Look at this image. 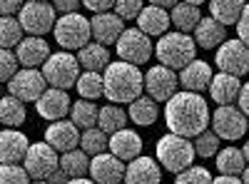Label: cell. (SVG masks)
Instances as JSON below:
<instances>
[{"label":"cell","mask_w":249,"mask_h":184,"mask_svg":"<svg viewBox=\"0 0 249 184\" xmlns=\"http://www.w3.org/2000/svg\"><path fill=\"white\" fill-rule=\"evenodd\" d=\"M210 107L202 95L195 92H177L172 100H167L164 105V122L170 127V134L177 137H199L207 127H210Z\"/></svg>","instance_id":"1"},{"label":"cell","mask_w":249,"mask_h":184,"mask_svg":"<svg viewBox=\"0 0 249 184\" xmlns=\"http://www.w3.org/2000/svg\"><path fill=\"white\" fill-rule=\"evenodd\" d=\"M102 80H105V97L110 100V105H132L137 97H142L144 75L135 65H127L122 60L110 63Z\"/></svg>","instance_id":"2"},{"label":"cell","mask_w":249,"mask_h":184,"mask_svg":"<svg viewBox=\"0 0 249 184\" xmlns=\"http://www.w3.org/2000/svg\"><path fill=\"white\" fill-rule=\"evenodd\" d=\"M155 57L160 60V65L170 70H184L192 60H197V45L184 33H167L157 40Z\"/></svg>","instance_id":"3"},{"label":"cell","mask_w":249,"mask_h":184,"mask_svg":"<svg viewBox=\"0 0 249 184\" xmlns=\"http://www.w3.org/2000/svg\"><path fill=\"white\" fill-rule=\"evenodd\" d=\"M155 157H157V165H162L167 172H184L195 165V145L184 137L177 134H162L155 145Z\"/></svg>","instance_id":"4"},{"label":"cell","mask_w":249,"mask_h":184,"mask_svg":"<svg viewBox=\"0 0 249 184\" xmlns=\"http://www.w3.org/2000/svg\"><path fill=\"white\" fill-rule=\"evenodd\" d=\"M55 43L62 48V50H82L90 37H92V30H90V20L80 13H72V15H57V23H55Z\"/></svg>","instance_id":"5"},{"label":"cell","mask_w":249,"mask_h":184,"mask_svg":"<svg viewBox=\"0 0 249 184\" xmlns=\"http://www.w3.org/2000/svg\"><path fill=\"white\" fill-rule=\"evenodd\" d=\"M43 77L45 83L55 90H70L72 85H77V77H80V63L77 57L70 52H55L45 60L43 65Z\"/></svg>","instance_id":"6"},{"label":"cell","mask_w":249,"mask_h":184,"mask_svg":"<svg viewBox=\"0 0 249 184\" xmlns=\"http://www.w3.org/2000/svg\"><path fill=\"white\" fill-rule=\"evenodd\" d=\"M18 23L23 28V33H28L30 37H43L45 33L55 30L57 13H55L53 3L30 0V3H23V10L18 13Z\"/></svg>","instance_id":"7"},{"label":"cell","mask_w":249,"mask_h":184,"mask_svg":"<svg viewBox=\"0 0 249 184\" xmlns=\"http://www.w3.org/2000/svg\"><path fill=\"white\" fill-rule=\"evenodd\" d=\"M115 48H117V57L122 60V63L135 65V67L144 65L152 57V52H155L152 40L142 30H137V28H124V33L120 35Z\"/></svg>","instance_id":"8"},{"label":"cell","mask_w":249,"mask_h":184,"mask_svg":"<svg viewBox=\"0 0 249 184\" xmlns=\"http://www.w3.org/2000/svg\"><path fill=\"white\" fill-rule=\"evenodd\" d=\"M23 167L30 174V179L45 182L60 169V154L48 145V142H35V145H30V150L25 154Z\"/></svg>","instance_id":"9"},{"label":"cell","mask_w":249,"mask_h":184,"mask_svg":"<svg viewBox=\"0 0 249 184\" xmlns=\"http://www.w3.org/2000/svg\"><path fill=\"white\" fill-rule=\"evenodd\" d=\"M212 132L219 137V139H227V142H234V139H242L249 130V119L239 112V107L234 105H224V107H217L214 115H212Z\"/></svg>","instance_id":"10"},{"label":"cell","mask_w":249,"mask_h":184,"mask_svg":"<svg viewBox=\"0 0 249 184\" xmlns=\"http://www.w3.org/2000/svg\"><path fill=\"white\" fill-rule=\"evenodd\" d=\"M214 63L224 75H232V77H244L249 72V48L239 40H224V43L217 48L214 55Z\"/></svg>","instance_id":"11"},{"label":"cell","mask_w":249,"mask_h":184,"mask_svg":"<svg viewBox=\"0 0 249 184\" xmlns=\"http://www.w3.org/2000/svg\"><path fill=\"white\" fill-rule=\"evenodd\" d=\"M177 87H179V80H177V72L164 67V65H155L147 70L144 75V92L147 97H152L155 102H167L177 95Z\"/></svg>","instance_id":"12"},{"label":"cell","mask_w":249,"mask_h":184,"mask_svg":"<svg viewBox=\"0 0 249 184\" xmlns=\"http://www.w3.org/2000/svg\"><path fill=\"white\" fill-rule=\"evenodd\" d=\"M45 85L48 83L43 77V70H18L15 77L8 83V92L25 105V102H37L43 97V92L48 90Z\"/></svg>","instance_id":"13"},{"label":"cell","mask_w":249,"mask_h":184,"mask_svg":"<svg viewBox=\"0 0 249 184\" xmlns=\"http://www.w3.org/2000/svg\"><path fill=\"white\" fill-rule=\"evenodd\" d=\"M90 177L95 184H122L124 162H120L112 152H102L90 159Z\"/></svg>","instance_id":"14"},{"label":"cell","mask_w":249,"mask_h":184,"mask_svg":"<svg viewBox=\"0 0 249 184\" xmlns=\"http://www.w3.org/2000/svg\"><path fill=\"white\" fill-rule=\"evenodd\" d=\"M70 107H72V102H70V95L65 90H55V87H48L43 92V97H40L35 102V110L37 115L48 119V122H60V119H65L70 115Z\"/></svg>","instance_id":"15"},{"label":"cell","mask_w":249,"mask_h":184,"mask_svg":"<svg viewBox=\"0 0 249 184\" xmlns=\"http://www.w3.org/2000/svg\"><path fill=\"white\" fill-rule=\"evenodd\" d=\"M80 130L72 125L70 119H60V122H50V127L45 130V142L55 150V152H72L80 147Z\"/></svg>","instance_id":"16"},{"label":"cell","mask_w":249,"mask_h":184,"mask_svg":"<svg viewBox=\"0 0 249 184\" xmlns=\"http://www.w3.org/2000/svg\"><path fill=\"white\" fill-rule=\"evenodd\" d=\"M212 67L204 63V60H192L190 65H187L184 70H179L177 80L184 92H195V95H202L204 90H210L212 85Z\"/></svg>","instance_id":"17"},{"label":"cell","mask_w":249,"mask_h":184,"mask_svg":"<svg viewBox=\"0 0 249 184\" xmlns=\"http://www.w3.org/2000/svg\"><path fill=\"white\" fill-rule=\"evenodd\" d=\"M15 57L23 70H37L50 57V45L43 37H23V43L15 48Z\"/></svg>","instance_id":"18"},{"label":"cell","mask_w":249,"mask_h":184,"mask_svg":"<svg viewBox=\"0 0 249 184\" xmlns=\"http://www.w3.org/2000/svg\"><path fill=\"white\" fill-rule=\"evenodd\" d=\"M30 150V142L18 130H3L0 132V165H20L25 162V154Z\"/></svg>","instance_id":"19"},{"label":"cell","mask_w":249,"mask_h":184,"mask_svg":"<svg viewBox=\"0 0 249 184\" xmlns=\"http://www.w3.org/2000/svg\"><path fill=\"white\" fill-rule=\"evenodd\" d=\"M90 30H92L95 43L107 48V45H115L120 35L124 33V20H120L115 13H102L90 20Z\"/></svg>","instance_id":"20"},{"label":"cell","mask_w":249,"mask_h":184,"mask_svg":"<svg viewBox=\"0 0 249 184\" xmlns=\"http://www.w3.org/2000/svg\"><path fill=\"white\" fill-rule=\"evenodd\" d=\"M124 184H162V169L157 159L152 157H137L124 167Z\"/></svg>","instance_id":"21"},{"label":"cell","mask_w":249,"mask_h":184,"mask_svg":"<svg viewBox=\"0 0 249 184\" xmlns=\"http://www.w3.org/2000/svg\"><path fill=\"white\" fill-rule=\"evenodd\" d=\"M110 152L120 159V162H132L142 154V137L135 130H120L115 134H110Z\"/></svg>","instance_id":"22"},{"label":"cell","mask_w":249,"mask_h":184,"mask_svg":"<svg viewBox=\"0 0 249 184\" xmlns=\"http://www.w3.org/2000/svg\"><path fill=\"white\" fill-rule=\"evenodd\" d=\"M239 90H242V83L239 77H232V75H214L212 77V85H210V97L217 102V107H224V105H234L237 97H239Z\"/></svg>","instance_id":"23"},{"label":"cell","mask_w":249,"mask_h":184,"mask_svg":"<svg viewBox=\"0 0 249 184\" xmlns=\"http://www.w3.org/2000/svg\"><path fill=\"white\" fill-rule=\"evenodd\" d=\"M224 37H227V33H224V28L217 23L214 17H202L199 25L195 28V35H192L195 45L197 48H204V50L219 48L224 43Z\"/></svg>","instance_id":"24"},{"label":"cell","mask_w":249,"mask_h":184,"mask_svg":"<svg viewBox=\"0 0 249 184\" xmlns=\"http://www.w3.org/2000/svg\"><path fill=\"white\" fill-rule=\"evenodd\" d=\"M170 15L164 10H157L152 5H144L142 13L137 15V30H142L144 35H167V28H170Z\"/></svg>","instance_id":"25"},{"label":"cell","mask_w":249,"mask_h":184,"mask_svg":"<svg viewBox=\"0 0 249 184\" xmlns=\"http://www.w3.org/2000/svg\"><path fill=\"white\" fill-rule=\"evenodd\" d=\"M199 0H192V3H177L170 20H172V25L177 28V33H195V28L199 25V20H202V13H199Z\"/></svg>","instance_id":"26"},{"label":"cell","mask_w":249,"mask_h":184,"mask_svg":"<svg viewBox=\"0 0 249 184\" xmlns=\"http://www.w3.org/2000/svg\"><path fill=\"white\" fill-rule=\"evenodd\" d=\"M77 63L85 72H100V70H107L110 65V52L105 45H97V43H88L82 50H77Z\"/></svg>","instance_id":"27"},{"label":"cell","mask_w":249,"mask_h":184,"mask_svg":"<svg viewBox=\"0 0 249 184\" xmlns=\"http://www.w3.org/2000/svg\"><path fill=\"white\" fill-rule=\"evenodd\" d=\"M127 117L135 122V125H140V127H150V125H155L157 117H160V107H157V102L152 97L142 95V97H137L132 105L127 107Z\"/></svg>","instance_id":"28"},{"label":"cell","mask_w":249,"mask_h":184,"mask_svg":"<svg viewBox=\"0 0 249 184\" xmlns=\"http://www.w3.org/2000/svg\"><path fill=\"white\" fill-rule=\"evenodd\" d=\"M97 115H100V107L90 100H77L70 107V122L82 132L97 127Z\"/></svg>","instance_id":"29"},{"label":"cell","mask_w":249,"mask_h":184,"mask_svg":"<svg viewBox=\"0 0 249 184\" xmlns=\"http://www.w3.org/2000/svg\"><path fill=\"white\" fill-rule=\"evenodd\" d=\"M242 10H244L242 0H214V3H210V13H212L210 17H214L222 28L237 25L242 17Z\"/></svg>","instance_id":"30"},{"label":"cell","mask_w":249,"mask_h":184,"mask_svg":"<svg viewBox=\"0 0 249 184\" xmlns=\"http://www.w3.org/2000/svg\"><path fill=\"white\" fill-rule=\"evenodd\" d=\"M60 172H65L68 179H82L85 174H90V157L82 150L60 154Z\"/></svg>","instance_id":"31"},{"label":"cell","mask_w":249,"mask_h":184,"mask_svg":"<svg viewBox=\"0 0 249 184\" xmlns=\"http://www.w3.org/2000/svg\"><path fill=\"white\" fill-rule=\"evenodd\" d=\"M214 162H217L219 174H224V177H239V174L244 172V167H247L244 154H242V150H237V147H224V150H219L217 157H214Z\"/></svg>","instance_id":"32"},{"label":"cell","mask_w":249,"mask_h":184,"mask_svg":"<svg viewBox=\"0 0 249 184\" xmlns=\"http://www.w3.org/2000/svg\"><path fill=\"white\" fill-rule=\"evenodd\" d=\"M25 105L13 95L0 97V125H5V130H18L25 122Z\"/></svg>","instance_id":"33"},{"label":"cell","mask_w":249,"mask_h":184,"mask_svg":"<svg viewBox=\"0 0 249 184\" xmlns=\"http://www.w3.org/2000/svg\"><path fill=\"white\" fill-rule=\"evenodd\" d=\"M127 112H124L120 105H105L100 107V115H97V127L105 132V134H115L120 130L127 127Z\"/></svg>","instance_id":"34"},{"label":"cell","mask_w":249,"mask_h":184,"mask_svg":"<svg viewBox=\"0 0 249 184\" xmlns=\"http://www.w3.org/2000/svg\"><path fill=\"white\" fill-rule=\"evenodd\" d=\"M75 87H77V92H80V100L95 102L97 97L105 95V80H102L100 72H80Z\"/></svg>","instance_id":"35"},{"label":"cell","mask_w":249,"mask_h":184,"mask_svg":"<svg viewBox=\"0 0 249 184\" xmlns=\"http://www.w3.org/2000/svg\"><path fill=\"white\" fill-rule=\"evenodd\" d=\"M107 147H110V134H105L100 127L85 130L80 134V150L88 157H97L102 152H107Z\"/></svg>","instance_id":"36"},{"label":"cell","mask_w":249,"mask_h":184,"mask_svg":"<svg viewBox=\"0 0 249 184\" xmlns=\"http://www.w3.org/2000/svg\"><path fill=\"white\" fill-rule=\"evenodd\" d=\"M23 43V28L18 17H0V48L10 50Z\"/></svg>","instance_id":"37"},{"label":"cell","mask_w":249,"mask_h":184,"mask_svg":"<svg viewBox=\"0 0 249 184\" xmlns=\"http://www.w3.org/2000/svg\"><path fill=\"white\" fill-rule=\"evenodd\" d=\"M195 154L202 157V159H210V157H217L219 152V137L212 132V130H204L199 137H195Z\"/></svg>","instance_id":"38"},{"label":"cell","mask_w":249,"mask_h":184,"mask_svg":"<svg viewBox=\"0 0 249 184\" xmlns=\"http://www.w3.org/2000/svg\"><path fill=\"white\" fill-rule=\"evenodd\" d=\"M212 174L207 167H190V169H184L175 177V184H212Z\"/></svg>","instance_id":"39"},{"label":"cell","mask_w":249,"mask_h":184,"mask_svg":"<svg viewBox=\"0 0 249 184\" xmlns=\"http://www.w3.org/2000/svg\"><path fill=\"white\" fill-rule=\"evenodd\" d=\"M0 184H30V174L20 165H0Z\"/></svg>","instance_id":"40"},{"label":"cell","mask_w":249,"mask_h":184,"mask_svg":"<svg viewBox=\"0 0 249 184\" xmlns=\"http://www.w3.org/2000/svg\"><path fill=\"white\" fill-rule=\"evenodd\" d=\"M18 72V57L13 50L0 48V83H10Z\"/></svg>","instance_id":"41"},{"label":"cell","mask_w":249,"mask_h":184,"mask_svg":"<svg viewBox=\"0 0 249 184\" xmlns=\"http://www.w3.org/2000/svg\"><path fill=\"white\" fill-rule=\"evenodd\" d=\"M144 3H140V0H122V3H115V15L120 20H137V15L142 13Z\"/></svg>","instance_id":"42"},{"label":"cell","mask_w":249,"mask_h":184,"mask_svg":"<svg viewBox=\"0 0 249 184\" xmlns=\"http://www.w3.org/2000/svg\"><path fill=\"white\" fill-rule=\"evenodd\" d=\"M237 40L249 48V3L244 5L242 17H239V23H237Z\"/></svg>","instance_id":"43"},{"label":"cell","mask_w":249,"mask_h":184,"mask_svg":"<svg viewBox=\"0 0 249 184\" xmlns=\"http://www.w3.org/2000/svg\"><path fill=\"white\" fill-rule=\"evenodd\" d=\"M85 8L92 10L95 15H102V13H112L115 10V3H112V0H88Z\"/></svg>","instance_id":"44"},{"label":"cell","mask_w":249,"mask_h":184,"mask_svg":"<svg viewBox=\"0 0 249 184\" xmlns=\"http://www.w3.org/2000/svg\"><path fill=\"white\" fill-rule=\"evenodd\" d=\"M23 10V3L18 0H0V17H13Z\"/></svg>","instance_id":"45"},{"label":"cell","mask_w":249,"mask_h":184,"mask_svg":"<svg viewBox=\"0 0 249 184\" xmlns=\"http://www.w3.org/2000/svg\"><path fill=\"white\" fill-rule=\"evenodd\" d=\"M53 8H55V13H60V17H62V15L77 13L80 3H75V0H57V3H53Z\"/></svg>","instance_id":"46"},{"label":"cell","mask_w":249,"mask_h":184,"mask_svg":"<svg viewBox=\"0 0 249 184\" xmlns=\"http://www.w3.org/2000/svg\"><path fill=\"white\" fill-rule=\"evenodd\" d=\"M237 107H239V112H242V115L249 119V83H244V85H242V90H239Z\"/></svg>","instance_id":"47"},{"label":"cell","mask_w":249,"mask_h":184,"mask_svg":"<svg viewBox=\"0 0 249 184\" xmlns=\"http://www.w3.org/2000/svg\"><path fill=\"white\" fill-rule=\"evenodd\" d=\"M150 5H152V8H157V10H164V13H167V10H175V5H177V3H172V0H152Z\"/></svg>","instance_id":"48"},{"label":"cell","mask_w":249,"mask_h":184,"mask_svg":"<svg viewBox=\"0 0 249 184\" xmlns=\"http://www.w3.org/2000/svg\"><path fill=\"white\" fill-rule=\"evenodd\" d=\"M212 184H242V179L239 177H224L222 174V177H214Z\"/></svg>","instance_id":"49"},{"label":"cell","mask_w":249,"mask_h":184,"mask_svg":"<svg viewBox=\"0 0 249 184\" xmlns=\"http://www.w3.org/2000/svg\"><path fill=\"white\" fill-rule=\"evenodd\" d=\"M45 182H50V184H68L70 179L65 177V172H60V169H57V172H55L50 179H45Z\"/></svg>","instance_id":"50"},{"label":"cell","mask_w":249,"mask_h":184,"mask_svg":"<svg viewBox=\"0 0 249 184\" xmlns=\"http://www.w3.org/2000/svg\"><path fill=\"white\" fill-rule=\"evenodd\" d=\"M242 154H244V162L249 165V139L244 142V147H242Z\"/></svg>","instance_id":"51"},{"label":"cell","mask_w":249,"mask_h":184,"mask_svg":"<svg viewBox=\"0 0 249 184\" xmlns=\"http://www.w3.org/2000/svg\"><path fill=\"white\" fill-rule=\"evenodd\" d=\"M68 184H95L92 179H85V177H82V179H70Z\"/></svg>","instance_id":"52"},{"label":"cell","mask_w":249,"mask_h":184,"mask_svg":"<svg viewBox=\"0 0 249 184\" xmlns=\"http://www.w3.org/2000/svg\"><path fill=\"white\" fill-rule=\"evenodd\" d=\"M239 179H242V184H249V165L244 167V172H242V177H239Z\"/></svg>","instance_id":"53"},{"label":"cell","mask_w":249,"mask_h":184,"mask_svg":"<svg viewBox=\"0 0 249 184\" xmlns=\"http://www.w3.org/2000/svg\"><path fill=\"white\" fill-rule=\"evenodd\" d=\"M33 184H50V182H33Z\"/></svg>","instance_id":"54"},{"label":"cell","mask_w":249,"mask_h":184,"mask_svg":"<svg viewBox=\"0 0 249 184\" xmlns=\"http://www.w3.org/2000/svg\"><path fill=\"white\" fill-rule=\"evenodd\" d=\"M0 97H3V92H0Z\"/></svg>","instance_id":"55"},{"label":"cell","mask_w":249,"mask_h":184,"mask_svg":"<svg viewBox=\"0 0 249 184\" xmlns=\"http://www.w3.org/2000/svg\"><path fill=\"white\" fill-rule=\"evenodd\" d=\"M122 184H124V182H122Z\"/></svg>","instance_id":"56"}]
</instances>
